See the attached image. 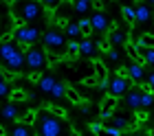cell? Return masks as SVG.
Here are the masks:
<instances>
[{
	"instance_id": "cell-41",
	"label": "cell",
	"mask_w": 154,
	"mask_h": 136,
	"mask_svg": "<svg viewBox=\"0 0 154 136\" xmlns=\"http://www.w3.org/2000/svg\"><path fill=\"white\" fill-rule=\"evenodd\" d=\"M90 5H93L97 11H101V9H103V2H99V0H95V2H90Z\"/></svg>"
},
{
	"instance_id": "cell-7",
	"label": "cell",
	"mask_w": 154,
	"mask_h": 136,
	"mask_svg": "<svg viewBox=\"0 0 154 136\" xmlns=\"http://www.w3.org/2000/svg\"><path fill=\"white\" fill-rule=\"evenodd\" d=\"M20 51H24L26 53V48L24 46H20L18 42H13V40H5V42H0V62H9L16 53H20Z\"/></svg>"
},
{
	"instance_id": "cell-36",
	"label": "cell",
	"mask_w": 154,
	"mask_h": 136,
	"mask_svg": "<svg viewBox=\"0 0 154 136\" xmlns=\"http://www.w3.org/2000/svg\"><path fill=\"white\" fill-rule=\"evenodd\" d=\"M137 121H139V123L148 121V112H145V110H137Z\"/></svg>"
},
{
	"instance_id": "cell-13",
	"label": "cell",
	"mask_w": 154,
	"mask_h": 136,
	"mask_svg": "<svg viewBox=\"0 0 154 136\" xmlns=\"http://www.w3.org/2000/svg\"><path fill=\"white\" fill-rule=\"evenodd\" d=\"M90 24H93V31H95V33H103V31H108V26H110L108 18L103 16L101 11H97L95 16L90 18Z\"/></svg>"
},
{
	"instance_id": "cell-23",
	"label": "cell",
	"mask_w": 154,
	"mask_h": 136,
	"mask_svg": "<svg viewBox=\"0 0 154 136\" xmlns=\"http://www.w3.org/2000/svg\"><path fill=\"white\" fill-rule=\"evenodd\" d=\"M95 136H121V130H117V127H112V125L108 123V125H103Z\"/></svg>"
},
{
	"instance_id": "cell-26",
	"label": "cell",
	"mask_w": 154,
	"mask_h": 136,
	"mask_svg": "<svg viewBox=\"0 0 154 136\" xmlns=\"http://www.w3.org/2000/svg\"><path fill=\"white\" fill-rule=\"evenodd\" d=\"M90 9V2L88 0H77V2H73V11L75 13H86Z\"/></svg>"
},
{
	"instance_id": "cell-24",
	"label": "cell",
	"mask_w": 154,
	"mask_h": 136,
	"mask_svg": "<svg viewBox=\"0 0 154 136\" xmlns=\"http://www.w3.org/2000/svg\"><path fill=\"white\" fill-rule=\"evenodd\" d=\"M77 24H79V31H82L84 38H88V35L93 33V24H90V20H88V18H82Z\"/></svg>"
},
{
	"instance_id": "cell-6",
	"label": "cell",
	"mask_w": 154,
	"mask_h": 136,
	"mask_svg": "<svg viewBox=\"0 0 154 136\" xmlns=\"http://www.w3.org/2000/svg\"><path fill=\"white\" fill-rule=\"evenodd\" d=\"M132 90V81L130 79H125V77H110V81H108V95H112V97H125V92H130Z\"/></svg>"
},
{
	"instance_id": "cell-40",
	"label": "cell",
	"mask_w": 154,
	"mask_h": 136,
	"mask_svg": "<svg viewBox=\"0 0 154 136\" xmlns=\"http://www.w3.org/2000/svg\"><path fill=\"white\" fill-rule=\"evenodd\" d=\"M148 86H150V88L154 90V70H152V73L148 75Z\"/></svg>"
},
{
	"instance_id": "cell-35",
	"label": "cell",
	"mask_w": 154,
	"mask_h": 136,
	"mask_svg": "<svg viewBox=\"0 0 154 136\" xmlns=\"http://www.w3.org/2000/svg\"><path fill=\"white\" fill-rule=\"evenodd\" d=\"M143 59H145V64L154 66V48H152V51H143Z\"/></svg>"
},
{
	"instance_id": "cell-21",
	"label": "cell",
	"mask_w": 154,
	"mask_h": 136,
	"mask_svg": "<svg viewBox=\"0 0 154 136\" xmlns=\"http://www.w3.org/2000/svg\"><path fill=\"white\" fill-rule=\"evenodd\" d=\"M121 16L125 18V22H128L130 26H134V24H137V13H134V7L123 5V7H121Z\"/></svg>"
},
{
	"instance_id": "cell-34",
	"label": "cell",
	"mask_w": 154,
	"mask_h": 136,
	"mask_svg": "<svg viewBox=\"0 0 154 136\" xmlns=\"http://www.w3.org/2000/svg\"><path fill=\"white\" fill-rule=\"evenodd\" d=\"M152 101H154V95H143V92H141V108L152 105Z\"/></svg>"
},
{
	"instance_id": "cell-3",
	"label": "cell",
	"mask_w": 154,
	"mask_h": 136,
	"mask_svg": "<svg viewBox=\"0 0 154 136\" xmlns=\"http://www.w3.org/2000/svg\"><path fill=\"white\" fill-rule=\"evenodd\" d=\"M9 9H11L13 22H16V26H18V24H31V22H35V20L42 16L44 5H42V2H11Z\"/></svg>"
},
{
	"instance_id": "cell-4",
	"label": "cell",
	"mask_w": 154,
	"mask_h": 136,
	"mask_svg": "<svg viewBox=\"0 0 154 136\" xmlns=\"http://www.w3.org/2000/svg\"><path fill=\"white\" fill-rule=\"evenodd\" d=\"M11 38H13V42H18L20 46L29 48V46H35V42L40 38V31H38V26H33V24H18L13 29Z\"/></svg>"
},
{
	"instance_id": "cell-2",
	"label": "cell",
	"mask_w": 154,
	"mask_h": 136,
	"mask_svg": "<svg viewBox=\"0 0 154 136\" xmlns=\"http://www.w3.org/2000/svg\"><path fill=\"white\" fill-rule=\"evenodd\" d=\"M42 44H44V51L48 55V64H57L60 57H64L66 51H68L66 33L60 31V29H48V31L42 35Z\"/></svg>"
},
{
	"instance_id": "cell-30",
	"label": "cell",
	"mask_w": 154,
	"mask_h": 136,
	"mask_svg": "<svg viewBox=\"0 0 154 136\" xmlns=\"http://www.w3.org/2000/svg\"><path fill=\"white\" fill-rule=\"evenodd\" d=\"M51 95L55 97V99H62V97H66V86L64 83H55V88H53V92H51Z\"/></svg>"
},
{
	"instance_id": "cell-17",
	"label": "cell",
	"mask_w": 154,
	"mask_h": 136,
	"mask_svg": "<svg viewBox=\"0 0 154 136\" xmlns=\"http://www.w3.org/2000/svg\"><path fill=\"white\" fill-rule=\"evenodd\" d=\"M95 42H90V38H84L82 42H79V55H84V57H90L95 53Z\"/></svg>"
},
{
	"instance_id": "cell-15",
	"label": "cell",
	"mask_w": 154,
	"mask_h": 136,
	"mask_svg": "<svg viewBox=\"0 0 154 136\" xmlns=\"http://www.w3.org/2000/svg\"><path fill=\"white\" fill-rule=\"evenodd\" d=\"M137 46H139V51H152V48H154V33H143V35H139Z\"/></svg>"
},
{
	"instance_id": "cell-1",
	"label": "cell",
	"mask_w": 154,
	"mask_h": 136,
	"mask_svg": "<svg viewBox=\"0 0 154 136\" xmlns=\"http://www.w3.org/2000/svg\"><path fill=\"white\" fill-rule=\"evenodd\" d=\"M35 136H71L73 130L66 127V121L55 116L48 108H40L38 110V119H35Z\"/></svg>"
},
{
	"instance_id": "cell-22",
	"label": "cell",
	"mask_w": 154,
	"mask_h": 136,
	"mask_svg": "<svg viewBox=\"0 0 154 136\" xmlns=\"http://www.w3.org/2000/svg\"><path fill=\"white\" fill-rule=\"evenodd\" d=\"M110 125H112V127H117V130H125V127H128V119H125V116H121V114H115V116L112 119H110Z\"/></svg>"
},
{
	"instance_id": "cell-19",
	"label": "cell",
	"mask_w": 154,
	"mask_h": 136,
	"mask_svg": "<svg viewBox=\"0 0 154 136\" xmlns=\"http://www.w3.org/2000/svg\"><path fill=\"white\" fill-rule=\"evenodd\" d=\"M108 42H110V46H117V44H128V38L121 33V31H117V29L112 26V31H110L108 35Z\"/></svg>"
},
{
	"instance_id": "cell-20",
	"label": "cell",
	"mask_w": 154,
	"mask_h": 136,
	"mask_svg": "<svg viewBox=\"0 0 154 136\" xmlns=\"http://www.w3.org/2000/svg\"><path fill=\"white\" fill-rule=\"evenodd\" d=\"M64 33H66V38H71V42H77V38H82V31H79L77 22H68L64 26Z\"/></svg>"
},
{
	"instance_id": "cell-18",
	"label": "cell",
	"mask_w": 154,
	"mask_h": 136,
	"mask_svg": "<svg viewBox=\"0 0 154 136\" xmlns=\"http://www.w3.org/2000/svg\"><path fill=\"white\" fill-rule=\"evenodd\" d=\"M134 13H137V22H150L152 20V13H150V9L145 5H137Z\"/></svg>"
},
{
	"instance_id": "cell-32",
	"label": "cell",
	"mask_w": 154,
	"mask_h": 136,
	"mask_svg": "<svg viewBox=\"0 0 154 136\" xmlns=\"http://www.w3.org/2000/svg\"><path fill=\"white\" fill-rule=\"evenodd\" d=\"M82 83L84 86H99V79H97V75H88V77H82Z\"/></svg>"
},
{
	"instance_id": "cell-38",
	"label": "cell",
	"mask_w": 154,
	"mask_h": 136,
	"mask_svg": "<svg viewBox=\"0 0 154 136\" xmlns=\"http://www.w3.org/2000/svg\"><path fill=\"white\" fill-rule=\"evenodd\" d=\"M117 75H119V77H125V79H130V77H128V66H121V68L117 70Z\"/></svg>"
},
{
	"instance_id": "cell-43",
	"label": "cell",
	"mask_w": 154,
	"mask_h": 136,
	"mask_svg": "<svg viewBox=\"0 0 154 136\" xmlns=\"http://www.w3.org/2000/svg\"><path fill=\"white\" fill-rule=\"evenodd\" d=\"M0 136H7V132H5V127L0 125Z\"/></svg>"
},
{
	"instance_id": "cell-10",
	"label": "cell",
	"mask_w": 154,
	"mask_h": 136,
	"mask_svg": "<svg viewBox=\"0 0 154 136\" xmlns=\"http://www.w3.org/2000/svg\"><path fill=\"white\" fill-rule=\"evenodd\" d=\"M7 136H35V130H33L31 125H24V123H20V121H16L13 125H9Z\"/></svg>"
},
{
	"instance_id": "cell-5",
	"label": "cell",
	"mask_w": 154,
	"mask_h": 136,
	"mask_svg": "<svg viewBox=\"0 0 154 136\" xmlns=\"http://www.w3.org/2000/svg\"><path fill=\"white\" fill-rule=\"evenodd\" d=\"M26 68L33 73H42L48 66V55L44 51V46H29L26 48Z\"/></svg>"
},
{
	"instance_id": "cell-28",
	"label": "cell",
	"mask_w": 154,
	"mask_h": 136,
	"mask_svg": "<svg viewBox=\"0 0 154 136\" xmlns=\"http://www.w3.org/2000/svg\"><path fill=\"white\" fill-rule=\"evenodd\" d=\"M66 99H68V101H73V103H82V95L75 88H66Z\"/></svg>"
},
{
	"instance_id": "cell-42",
	"label": "cell",
	"mask_w": 154,
	"mask_h": 136,
	"mask_svg": "<svg viewBox=\"0 0 154 136\" xmlns=\"http://www.w3.org/2000/svg\"><path fill=\"white\" fill-rule=\"evenodd\" d=\"M2 81H7V73L2 70V66H0V83H2Z\"/></svg>"
},
{
	"instance_id": "cell-8",
	"label": "cell",
	"mask_w": 154,
	"mask_h": 136,
	"mask_svg": "<svg viewBox=\"0 0 154 136\" xmlns=\"http://www.w3.org/2000/svg\"><path fill=\"white\" fill-rule=\"evenodd\" d=\"M18 105L16 103H5V105H0V125H13L18 121Z\"/></svg>"
},
{
	"instance_id": "cell-11",
	"label": "cell",
	"mask_w": 154,
	"mask_h": 136,
	"mask_svg": "<svg viewBox=\"0 0 154 136\" xmlns=\"http://www.w3.org/2000/svg\"><path fill=\"white\" fill-rule=\"evenodd\" d=\"M125 103L132 110H141V86H132V90L125 95Z\"/></svg>"
},
{
	"instance_id": "cell-39",
	"label": "cell",
	"mask_w": 154,
	"mask_h": 136,
	"mask_svg": "<svg viewBox=\"0 0 154 136\" xmlns=\"http://www.w3.org/2000/svg\"><path fill=\"white\" fill-rule=\"evenodd\" d=\"M101 127H103L101 123H90V132H93V134H97V132L101 130Z\"/></svg>"
},
{
	"instance_id": "cell-12",
	"label": "cell",
	"mask_w": 154,
	"mask_h": 136,
	"mask_svg": "<svg viewBox=\"0 0 154 136\" xmlns=\"http://www.w3.org/2000/svg\"><path fill=\"white\" fill-rule=\"evenodd\" d=\"M117 103H119L117 97H112V95L103 97V101H101V119H112V110L117 108Z\"/></svg>"
},
{
	"instance_id": "cell-16",
	"label": "cell",
	"mask_w": 154,
	"mask_h": 136,
	"mask_svg": "<svg viewBox=\"0 0 154 136\" xmlns=\"http://www.w3.org/2000/svg\"><path fill=\"white\" fill-rule=\"evenodd\" d=\"M55 83H57V79H55L53 75H44L40 79V83H38V88L42 90V92H53V88H55Z\"/></svg>"
},
{
	"instance_id": "cell-27",
	"label": "cell",
	"mask_w": 154,
	"mask_h": 136,
	"mask_svg": "<svg viewBox=\"0 0 154 136\" xmlns=\"http://www.w3.org/2000/svg\"><path fill=\"white\" fill-rule=\"evenodd\" d=\"M79 55V42H68V51H66V57L68 59H75Z\"/></svg>"
},
{
	"instance_id": "cell-25",
	"label": "cell",
	"mask_w": 154,
	"mask_h": 136,
	"mask_svg": "<svg viewBox=\"0 0 154 136\" xmlns=\"http://www.w3.org/2000/svg\"><path fill=\"white\" fill-rule=\"evenodd\" d=\"M35 119H38V112H35V110H29V112H24L22 116H20V123L33 125V123H35Z\"/></svg>"
},
{
	"instance_id": "cell-14",
	"label": "cell",
	"mask_w": 154,
	"mask_h": 136,
	"mask_svg": "<svg viewBox=\"0 0 154 136\" xmlns=\"http://www.w3.org/2000/svg\"><path fill=\"white\" fill-rule=\"evenodd\" d=\"M128 77H130V81H132V86H141L143 83V66L141 64H130L128 66Z\"/></svg>"
},
{
	"instance_id": "cell-37",
	"label": "cell",
	"mask_w": 154,
	"mask_h": 136,
	"mask_svg": "<svg viewBox=\"0 0 154 136\" xmlns=\"http://www.w3.org/2000/svg\"><path fill=\"white\" fill-rule=\"evenodd\" d=\"M108 59H112V62L119 59V51H117V48H110V51H108Z\"/></svg>"
},
{
	"instance_id": "cell-31",
	"label": "cell",
	"mask_w": 154,
	"mask_h": 136,
	"mask_svg": "<svg viewBox=\"0 0 154 136\" xmlns=\"http://www.w3.org/2000/svg\"><path fill=\"white\" fill-rule=\"evenodd\" d=\"M11 103H18V101H24L26 99V92L24 90H18V88H13V92H11Z\"/></svg>"
},
{
	"instance_id": "cell-9",
	"label": "cell",
	"mask_w": 154,
	"mask_h": 136,
	"mask_svg": "<svg viewBox=\"0 0 154 136\" xmlns=\"http://www.w3.org/2000/svg\"><path fill=\"white\" fill-rule=\"evenodd\" d=\"M5 68L9 70L11 75H18V73H22V70L26 68V55H24V51L16 53V55H13L9 62H5Z\"/></svg>"
},
{
	"instance_id": "cell-44",
	"label": "cell",
	"mask_w": 154,
	"mask_h": 136,
	"mask_svg": "<svg viewBox=\"0 0 154 136\" xmlns=\"http://www.w3.org/2000/svg\"><path fill=\"white\" fill-rule=\"evenodd\" d=\"M132 136H145L143 132H134V134H132Z\"/></svg>"
},
{
	"instance_id": "cell-29",
	"label": "cell",
	"mask_w": 154,
	"mask_h": 136,
	"mask_svg": "<svg viewBox=\"0 0 154 136\" xmlns=\"http://www.w3.org/2000/svg\"><path fill=\"white\" fill-rule=\"evenodd\" d=\"M11 92H13V88L9 86V81H2L0 83V101L7 99V97H11Z\"/></svg>"
},
{
	"instance_id": "cell-45",
	"label": "cell",
	"mask_w": 154,
	"mask_h": 136,
	"mask_svg": "<svg viewBox=\"0 0 154 136\" xmlns=\"http://www.w3.org/2000/svg\"><path fill=\"white\" fill-rule=\"evenodd\" d=\"M71 136H79V132H75V130H73V132H71Z\"/></svg>"
},
{
	"instance_id": "cell-33",
	"label": "cell",
	"mask_w": 154,
	"mask_h": 136,
	"mask_svg": "<svg viewBox=\"0 0 154 136\" xmlns=\"http://www.w3.org/2000/svg\"><path fill=\"white\" fill-rule=\"evenodd\" d=\"M48 110H51L55 116H60V119H66V110L64 108H57V105H48Z\"/></svg>"
}]
</instances>
